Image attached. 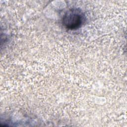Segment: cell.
<instances>
[{
  "instance_id": "1",
  "label": "cell",
  "mask_w": 127,
  "mask_h": 127,
  "mask_svg": "<svg viewBox=\"0 0 127 127\" xmlns=\"http://www.w3.org/2000/svg\"><path fill=\"white\" fill-rule=\"evenodd\" d=\"M85 16L79 8H73L67 10L63 15L62 23L64 27L70 30L80 28L84 23Z\"/></svg>"
}]
</instances>
